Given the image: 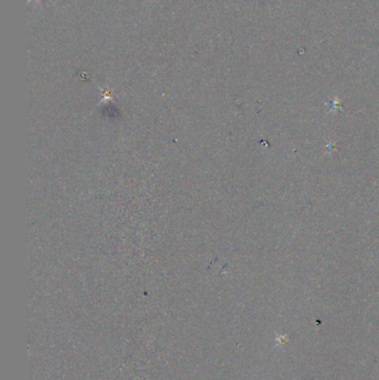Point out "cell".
I'll list each match as a JSON object with an SVG mask.
<instances>
[{"label":"cell","instance_id":"cell-1","mask_svg":"<svg viewBox=\"0 0 379 380\" xmlns=\"http://www.w3.org/2000/svg\"><path fill=\"white\" fill-rule=\"evenodd\" d=\"M32 0H28V2H31ZM37 1H40V0H37Z\"/></svg>","mask_w":379,"mask_h":380}]
</instances>
